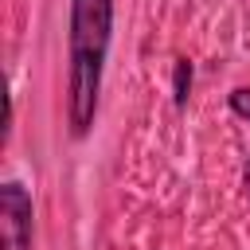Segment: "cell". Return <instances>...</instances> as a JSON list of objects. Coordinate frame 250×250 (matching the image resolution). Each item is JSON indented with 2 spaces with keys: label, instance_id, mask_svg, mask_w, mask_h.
I'll use <instances>...</instances> for the list:
<instances>
[{
  "label": "cell",
  "instance_id": "obj_1",
  "mask_svg": "<svg viewBox=\"0 0 250 250\" xmlns=\"http://www.w3.org/2000/svg\"><path fill=\"white\" fill-rule=\"evenodd\" d=\"M109 39H113V0H70V74H66L70 137H86L98 117Z\"/></svg>",
  "mask_w": 250,
  "mask_h": 250
},
{
  "label": "cell",
  "instance_id": "obj_2",
  "mask_svg": "<svg viewBox=\"0 0 250 250\" xmlns=\"http://www.w3.org/2000/svg\"><path fill=\"white\" fill-rule=\"evenodd\" d=\"M0 227L4 250H31V191L20 180H8L0 188Z\"/></svg>",
  "mask_w": 250,
  "mask_h": 250
},
{
  "label": "cell",
  "instance_id": "obj_3",
  "mask_svg": "<svg viewBox=\"0 0 250 250\" xmlns=\"http://www.w3.org/2000/svg\"><path fill=\"white\" fill-rule=\"evenodd\" d=\"M188 94H191V62L188 59H176L172 62V105L176 109H188Z\"/></svg>",
  "mask_w": 250,
  "mask_h": 250
},
{
  "label": "cell",
  "instance_id": "obj_4",
  "mask_svg": "<svg viewBox=\"0 0 250 250\" xmlns=\"http://www.w3.org/2000/svg\"><path fill=\"white\" fill-rule=\"evenodd\" d=\"M227 105H230V113H234V117L250 121V86H234V90L227 94Z\"/></svg>",
  "mask_w": 250,
  "mask_h": 250
},
{
  "label": "cell",
  "instance_id": "obj_5",
  "mask_svg": "<svg viewBox=\"0 0 250 250\" xmlns=\"http://www.w3.org/2000/svg\"><path fill=\"white\" fill-rule=\"evenodd\" d=\"M242 191H246V199H250V164L242 168Z\"/></svg>",
  "mask_w": 250,
  "mask_h": 250
}]
</instances>
